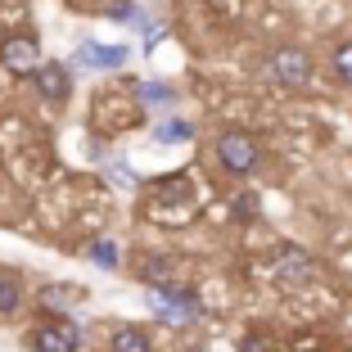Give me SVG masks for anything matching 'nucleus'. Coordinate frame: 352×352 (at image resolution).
Returning <instances> with one entry per match:
<instances>
[{"label":"nucleus","mask_w":352,"mask_h":352,"mask_svg":"<svg viewBox=\"0 0 352 352\" xmlns=\"http://www.w3.org/2000/svg\"><path fill=\"white\" fill-rule=\"evenodd\" d=\"M217 158H221V167L235 172V176H249V172H258V167H262L258 140L244 135V131H226V135H221V140H217Z\"/></svg>","instance_id":"1"},{"label":"nucleus","mask_w":352,"mask_h":352,"mask_svg":"<svg viewBox=\"0 0 352 352\" xmlns=\"http://www.w3.org/2000/svg\"><path fill=\"white\" fill-rule=\"evenodd\" d=\"M271 77L280 86H307L311 82V54L302 45H280L271 54Z\"/></svg>","instance_id":"2"},{"label":"nucleus","mask_w":352,"mask_h":352,"mask_svg":"<svg viewBox=\"0 0 352 352\" xmlns=\"http://www.w3.org/2000/svg\"><path fill=\"white\" fill-rule=\"evenodd\" d=\"M149 307H154V316H163L167 325H190L199 316V298L190 289H154Z\"/></svg>","instance_id":"3"},{"label":"nucleus","mask_w":352,"mask_h":352,"mask_svg":"<svg viewBox=\"0 0 352 352\" xmlns=\"http://www.w3.org/2000/svg\"><path fill=\"white\" fill-rule=\"evenodd\" d=\"M276 276L285 280V285H307V280L316 276V262H311V253L294 249V244H280L276 249Z\"/></svg>","instance_id":"4"},{"label":"nucleus","mask_w":352,"mask_h":352,"mask_svg":"<svg viewBox=\"0 0 352 352\" xmlns=\"http://www.w3.org/2000/svg\"><path fill=\"white\" fill-rule=\"evenodd\" d=\"M82 330L77 325H36L32 330V352H77Z\"/></svg>","instance_id":"5"},{"label":"nucleus","mask_w":352,"mask_h":352,"mask_svg":"<svg viewBox=\"0 0 352 352\" xmlns=\"http://www.w3.org/2000/svg\"><path fill=\"white\" fill-rule=\"evenodd\" d=\"M0 63L10 73H36L41 68V45L32 41V36H10V41L0 45Z\"/></svg>","instance_id":"6"},{"label":"nucleus","mask_w":352,"mask_h":352,"mask_svg":"<svg viewBox=\"0 0 352 352\" xmlns=\"http://www.w3.org/2000/svg\"><path fill=\"white\" fill-rule=\"evenodd\" d=\"M36 91H41L45 100L63 104V100H68V91H73V77H68L63 63H41V68H36Z\"/></svg>","instance_id":"7"},{"label":"nucleus","mask_w":352,"mask_h":352,"mask_svg":"<svg viewBox=\"0 0 352 352\" xmlns=\"http://www.w3.org/2000/svg\"><path fill=\"white\" fill-rule=\"evenodd\" d=\"M126 45H100V41H86L82 50H77V63L82 68H122L126 63Z\"/></svg>","instance_id":"8"},{"label":"nucleus","mask_w":352,"mask_h":352,"mask_svg":"<svg viewBox=\"0 0 352 352\" xmlns=\"http://www.w3.org/2000/svg\"><path fill=\"white\" fill-rule=\"evenodd\" d=\"M77 298H82L77 285H45L41 289V307H50V311H68Z\"/></svg>","instance_id":"9"},{"label":"nucleus","mask_w":352,"mask_h":352,"mask_svg":"<svg viewBox=\"0 0 352 352\" xmlns=\"http://www.w3.org/2000/svg\"><path fill=\"white\" fill-rule=\"evenodd\" d=\"M140 276H145L149 285H154V289H172V276H176V267H172V258H145Z\"/></svg>","instance_id":"10"},{"label":"nucleus","mask_w":352,"mask_h":352,"mask_svg":"<svg viewBox=\"0 0 352 352\" xmlns=\"http://www.w3.org/2000/svg\"><path fill=\"white\" fill-rule=\"evenodd\" d=\"M113 352H149V339H145V330H135V325L118 330V334H113Z\"/></svg>","instance_id":"11"},{"label":"nucleus","mask_w":352,"mask_h":352,"mask_svg":"<svg viewBox=\"0 0 352 352\" xmlns=\"http://www.w3.org/2000/svg\"><path fill=\"white\" fill-rule=\"evenodd\" d=\"M23 307V289L19 280H0V316H14Z\"/></svg>","instance_id":"12"},{"label":"nucleus","mask_w":352,"mask_h":352,"mask_svg":"<svg viewBox=\"0 0 352 352\" xmlns=\"http://www.w3.org/2000/svg\"><path fill=\"white\" fill-rule=\"evenodd\" d=\"M334 77H339L343 86H352V41L334 45Z\"/></svg>","instance_id":"13"},{"label":"nucleus","mask_w":352,"mask_h":352,"mask_svg":"<svg viewBox=\"0 0 352 352\" xmlns=\"http://www.w3.org/2000/svg\"><path fill=\"white\" fill-rule=\"evenodd\" d=\"M91 262L104 267V271H113L118 267V244H113V239H95V244H91Z\"/></svg>","instance_id":"14"},{"label":"nucleus","mask_w":352,"mask_h":352,"mask_svg":"<svg viewBox=\"0 0 352 352\" xmlns=\"http://www.w3.org/2000/svg\"><path fill=\"white\" fill-rule=\"evenodd\" d=\"M190 135H195L190 122H158L154 126V140H190Z\"/></svg>","instance_id":"15"},{"label":"nucleus","mask_w":352,"mask_h":352,"mask_svg":"<svg viewBox=\"0 0 352 352\" xmlns=\"http://www.w3.org/2000/svg\"><path fill=\"white\" fill-rule=\"evenodd\" d=\"M109 14H113L118 23H140V14H135V5H113Z\"/></svg>","instance_id":"16"},{"label":"nucleus","mask_w":352,"mask_h":352,"mask_svg":"<svg viewBox=\"0 0 352 352\" xmlns=\"http://www.w3.org/2000/svg\"><path fill=\"white\" fill-rule=\"evenodd\" d=\"M235 212H239V217H258V199H253V195H239Z\"/></svg>","instance_id":"17"},{"label":"nucleus","mask_w":352,"mask_h":352,"mask_svg":"<svg viewBox=\"0 0 352 352\" xmlns=\"http://www.w3.org/2000/svg\"><path fill=\"white\" fill-rule=\"evenodd\" d=\"M145 100H158V104H172L176 95L167 91V86H145Z\"/></svg>","instance_id":"18"},{"label":"nucleus","mask_w":352,"mask_h":352,"mask_svg":"<svg viewBox=\"0 0 352 352\" xmlns=\"http://www.w3.org/2000/svg\"><path fill=\"white\" fill-rule=\"evenodd\" d=\"M239 352H262V339H244V343H239Z\"/></svg>","instance_id":"19"}]
</instances>
